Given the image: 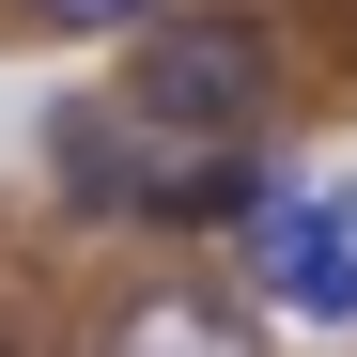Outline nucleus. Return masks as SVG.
Segmentation results:
<instances>
[{
  "instance_id": "obj_2",
  "label": "nucleus",
  "mask_w": 357,
  "mask_h": 357,
  "mask_svg": "<svg viewBox=\"0 0 357 357\" xmlns=\"http://www.w3.org/2000/svg\"><path fill=\"white\" fill-rule=\"evenodd\" d=\"M249 311L357 326V202L342 187H264V218H249Z\"/></svg>"
},
{
  "instance_id": "obj_6",
  "label": "nucleus",
  "mask_w": 357,
  "mask_h": 357,
  "mask_svg": "<svg viewBox=\"0 0 357 357\" xmlns=\"http://www.w3.org/2000/svg\"><path fill=\"white\" fill-rule=\"evenodd\" d=\"M0 357H16V342H0Z\"/></svg>"
},
{
  "instance_id": "obj_5",
  "label": "nucleus",
  "mask_w": 357,
  "mask_h": 357,
  "mask_svg": "<svg viewBox=\"0 0 357 357\" xmlns=\"http://www.w3.org/2000/svg\"><path fill=\"white\" fill-rule=\"evenodd\" d=\"M31 31H140V16H171V0H16Z\"/></svg>"
},
{
  "instance_id": "obj_1",
  "label": "nucleus",
  "mask_w": 357,
  "mask_h": 357,
  "mask_svg": "<svg viewBox=\"0 0 357 357\" xmlns=\"http://www.w3.org/2000/svg\"><path fill=\"white\" fill-rule=\"evenodd\" d=\"M109 109L155 140H264L280 109V31L233 16V0H187V16H140L125 31V78H109Z\"/></svg>"
},
{
  "instance_id": "obj_3",
  "label": "nucleus",
  "mask_w": 357,
  "mask_h": 357,
  "mask_svg": "<svg viewBox=\"0 0 357 357\" xmlns=\"http://www.w3.org/2000/svg\"><path fill=\"white\" fill-rule=\"evenodd\" d=\"M140 187H155V125H125L109 93L47 109V202L93 218V233H140Z\"/></svg>"
},
{
  "instance_id": "obj_4",
  "label": "nucleus",
  "mask_w": 357,
  "mask_h": 357,
  "mask_svg": "<svg viewBox=\"0 0 357 357\" xmlns=\"http://www.w3.org/2000/svg\"><path fill=\"white\" fill-rule=\"evenodd\" d=\"M93 357H280V342L233 280H140V295H109Z\"/></svg>"
}]
</instances>
